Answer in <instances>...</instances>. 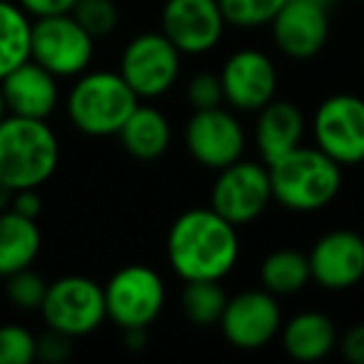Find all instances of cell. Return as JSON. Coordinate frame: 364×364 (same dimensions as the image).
Here are the masks:
<instances>
[{"instance_id": "4dcf8cb0", "label": "cell", "mask_w": 364, "mask_h": 364, "mask_svg": "<svg viewBox=\"0 0 364 364\" xmlns=\"http://www.w3.org/2000/svg\"><path fill=\"white\" fill-rule=\"evenodd\" d=\"M77 0H18V6L33 18H48V16H63L75 8Z\"/></svg>"}, {"instance_id": "8992f818", "label": "cell", "mask_w": 364, "mask_h": 364, "mask_svg": "<svg viewBox=\"0 0 364 364\" xmlns=\"http://www.w3.org/2000/svg\"><path fill=\"white\" fill-rule=\"evenodd\" d=\"M41 314L48 327L73 339L92 334L107 319L102 284L82 274H65L48 282Z\"/></svg>"}, {"instance_id": "3957f363", "label": "cell", "mask_w": 364, "mask_h": 364, "mask_svg": "<svg viewBox=\"0 0 364 364\" xmlns=\"http://www.w3.org/2000/svg\"><path fill=\"white\" fill-rule=\"evenodd\" d=\"M60 162V145L46 120L6 115L0 120V180L13 190L41 188Z\"/></svg>"}, {"instance_id": "1f68e13d", "label": "cell", "mask_w": 364, "mask_h": 364, "mask_svg": "<svg viewBox=\"0 0 364 364\" xmlns=\"http://www.w3.org/2000/svg\"><path fill=\"white\" fill-rule=\"evenodd\" d=\"M8 210L23 215V218L38 220L43 213V200H41V195H38V188L16 190V193H13V200H11V208Z\"/></svg>"}, {"instance_id": "e0dca14e", "label": "cell", "mask_w": 364, "mask_h": 364, "mask_svg": "<svg viewBox=\"0 0 364 364\" xmlns=\"http://www.w3.org/2000/svg\"><path fill=\"white\" fill-rule=\"evenodd\" d=\"M0 90L6 100L8 115L48 120L58 107V77L36 60H26L0 77Z\"/></svg>"}, {"instance_id": "e575fe53", "label": "cell", "mask_w": 364, "mask_h": 364, "mask_svg": "<svg viewBox=\"0 0 364 364\" xmlns=\"http://www.w3.org/2000/svg\"><path fill=\"white\" fill-rule=\"evenodd\" d=\"M13 193H16V190H13L6 180H0V213H6V210L11 208Z\"/></svg>"}, {"instance_id": "ac0fdd59", "label": "cell", "mask_w": 364, "mask_h": 364, "mask_svg": "<svg viewBox=\"0 0 364 364\" xmlns=\"http://www.w3.org/2000/svg\"><path fill=\"white\" fill-rule=\"evenodd\" d=\"M304 115L292 100H269L257 110L255 122V145H257L259 160L272 165L274 160L292 152L304 140Z\"/></svg>"}, {"instance_id": "603a6c76", "label": "cell", "mask_w": 364, "mask_h": 364, "mask_svg": "<svg viewBox=\"0 0 364 364\" xmlns=\"http://www.w3.org/2000/svg\"><path fill=\"white\" fill-rule=\"evenodd\" d=\"M33 23L18 3L0 0V77L31 60Z\"/></svg>"}, {"instance_id": "7402d4cb", "label": "cell", "mask_w": 364, "mask_h": 364, "mask_svg": "<svg viewBox=\"0 0 364 364\" xmlns=\"http://www.w3.org/2000/svg\"><path fill=\"white\" fill-rule=\"evenodd\" d=\"M257 277H259V287L272 292L274 297L297 294L307 287V282H312L307 255L292 247H282L269 252L259 262Z\"/></svg>"}, {"instance_id": "cb8c5ba5", "label": "cell", "mask_w": 364, "mask_h": 364, "mask_svg": "<svg viewBox=\"0 0 364 364\" xmlns=\"http://www.w3.org/2000/svg\"><path fill=\"white\" fill-rule=\"evenodd\" d=\"M225 304H228V292L220 279H193V282H185L180 292V309L195 327L218 324Z\"/></svg>"}, {"instance_id": "ffe728a7", "label": "cell", "mask_w": 364, "mask_h": 364, "mask_svg": "<svg viewBox=\"0 0 364 364\" xmlns=\"http://www.w3.org/2000/svg\"><path fill=\"white\" fill-rule=\"evenodd\" d=\"M117 137H120L127 155L142 162H152L165 155L167 147H170V120L157 107L137 105L132 115L125 120V125L120 127Z\"/></svg>"}, {"instance_id": "5b68a950", "label": "cell", "mask_w": 364, "mask_h": 364, "mask_svg": "<svg viewBox=\"0 0 364 364\" xmlns=\"http://www.w3.org/2000/svg\"><path fill=\"white\" fill-rule=\"evenodd\" d=\"M95 55V38L73 18H36L31 31V60L50 70L55 77H75L87 70Z\"/></svg>"}, {"instance_id": "d6986e66", "label": "cell", "mask_w": 364, "mask_h": 364, "mask_svg": "<svg viewBox=\"0 0 364 364\" xmlns=\"http://www.w3.org/2000/svg\"><path fill=\"white\" fill-rule=\"evenodd\" d=\"M279 339H282L284 352L297 362H319L334 352L339 334L327 314L307 309L282 322Z\"/></svg>"}, {"instance_id": "8d00e7d4", "label": "cell", "mask_w": 364, "mask_h": 364, "mask_svg": "<svg viewBox=\"0 0 364 364\" xmlns=\"http://www.w3.org/2000/svg\"><path fill=\"white\" fill-rule=\"evenodd\" d=\"M8 115V107H6V100H3V90H0V120Z\"/></svg>"}, {"instance_id": "9c48e42d", "label": "cell", "mask_w": 364, "mask_h": 364, "mask_svg": "<svg viewBox=\"0 0 364 364\" xmlns=\"http://www.w3.org/2000/svg\"><path fill=\"white\" fill-rule=\"evenodd\" d=\"M269 203H272V182L264 162L240 157L237 162L218 170L210 193V208L235 228L255 223L269 208Z\"/></svg>"}, {"instance_id": "4fadbf2b", "label": "cell", "mask_w": 364, "mask_h": 364, "mask_svg": "<svg viewBox=\"0 0 364 364\" xmlns=\"http://www.w3.org/2000/svg\"><path fill=\"white\" fill-rule=\"evenodd\" d=\"M218 324L228 344L242 352H255L279 334L282 309H279L277 297L267 289H245L235 297H228Z\"/></svg>"}, {"instance_id": "d4e9b609", "label": "cell", "mask_w": 364, "mask_h": 364, "mask_svg": "<svg viewBox=\"0 0 364 364\" xmlns=\"http://www.w3.org/2000/svg\"><path fill=\"white\" fill-rule=\"evenodd\" d=\"M218 3L230 28L255 31L269 26L287 0H218Z\"/></svg>"}, {"instance_id": "83f0119b", "label": "cell", "mask_w": 364, "mask_h": 364, "mask_svg": "<svg viewBox=\"0 0 364 364\" xmlns=\"http://www.w3.org/2000/svg\"><path fill=\"white\" fill-rule=\"evenodd\" d=\"M36 359V337L21 324L0 327V364H31Z\"/></svg>"}, {"instance_id": "4316f807", "label": "cell", "mask_w": 364, "mask_h": 364, "mask_svg": "<svg viewBox=\"0 0 364 364\" xmlns=\"http://www.w3.org/2000/svg\"><path fill=\"white\" fill-rule=\"evenodd\" d=\"M70 13L92 38L110 36L120 23V11L115 0H77Z\"/></svg>"}, {"instance_id": "2e32d148", "label": "cell", "mask_w": 364, "mask_h": 364, "mask_svg": "<svg viewBox=\"0 0 364 364\" xmlns=\"http://www.w3.org/2000/svg\"><path fill=\"white\" fill-rule=\"evenodd\" d=\"M272 41L282 55L309 60L319 55L329 38V13L312 0H287L269 23Z\"/></svg>"}, {"instance_id": "484cf974", "label": "cell", "mask_w": 364, "mask_h": 364, "mask_svg": "<svg viewBox=\"0 0 364 364\" xmlns=\"http://www.w3.org/2000/svg\"><path fill=\"white\" fill-rule=\"evenodd\" d=\"M48 282L43 274L33 272L31 267L18 269V272L6 277V294L11 299L13 307L23 309V312H41V304L46 299Z\"/></svg>"}, {"instance_id": "9a60e30c", "label": "cell", "mask_w": 364, "mask_h": 364, "mask_svg": "<svg viewBox=\"0 0 364 364\" xmlns=\"http://www.w3.org/2000/svg\"><path fill=\"white\" fill-rule=\"evenodd\" d=\"M312 282L327 292H344L364 279V237L354 230H332L307 255Z\"/></svg>"}, {"instance_id": "5bb4252c", "label": "cell", "mask_w": 364, "mask_h": 364, "mask_svg": "<svg viewBox=\"0 0 364 364\" xmlns=\"http://www.w3.org/2000/svg\"><path fill=\"white\" fill-rule=\"evenodd\" d=\"M218 75L223 82L225 102L232 110L257 112L277 95V68L267 53L255 48L235 50L223 63V70Z\"/></svg>"}, {"instance_id": "ba28073f", "label": "cell", "mask_w": 364, "mask_h": 364, "mask_svg": "<svg viewBox=\"0 0 364 364\" xmlns=\"http://www.w3.org/2000/svg\"><path fill=\"white\" fill-rule=\"evenodd\" d=\"M182 53L160 31L140 33L125 46L120 55V73L135 95L155 100L170 92L180 77Z\"/></svg>"}, {"instance_id": "277c9868", "label": "cell", "mask_w": 364, "mask_h": 364, "mask_svg": "<svg viewBox=\"0 0 364 364\" xmlns=\"http://www.w3.org/2000/svg\"><path fill=\"white\" fill-rule=\"evenodd\" d=\"M137 105H140V97L120 73L92 70L82 73L70 87L68 117L82 135L107 137L120 132Z\"/></svg>"}, {"instance_id": "7c38bea8", "label": "cell", "mask_w": 364, "mask_h": 364, "mask_svg": "<svg viewBox=\"0 0 364 364\" xmlns=\"http://www.w3.org/2000/svg\"><path fill=\"white\" fill-rule=\"evenodd\" d=\"M225 21L218 0H165L160 11V33L182 55H205L225 36Z\"/></svg>"}, {"instance_id": "f1b7e54d", "label": "cell", "mask_w": 364, "mask_h": 364, "mask_svg": "<svg viewBox=\"0 0 364 364\" xmlns=\"http://www.w3.org/2000/svg\"><path fill=\"white\" fill-rule=\"evenodd\" d=\"M188 102L193 110H208L225 102L223 82L218 73H198L188 82Z\"/></svg>"}, {"instance_id": "836d02e7", "label": "cell", "mask_w": 364, "mask_h": 364, "mask_svg": "<svg viewBox=\"0 0 364 364\" xmlns=\"http://www.w3.org/2000/svg\"><path fill=\"white\" fill-rule=\"evenodd\" d=\"M122 342L130 352H142L147 344V327H132L122 329Z\"/></svg>"}, {"instance_id": "8fae6325", "label": "cell", "mask_w": 364, "mask_h": 364, "mask_svg": "<svg viewBox=\"0 0 364 364\" xmlns=\"http://www.w3.org/2000/svg\"><path fill=\"white\" fill-rule=\"evenodd\" d=\"M247 135L232 110L223 105L193 110L185 122V147L193 160L205 170H223L245 155Z\"/></svg>"}, {"instance_id": "7a4b0ae2", "label": "cell", "mask_w": 364, "mask_h": 364, "mask_svg": "<svg viewBox=\"0 0 364 364\" xmlns=\"http://www.w3.org/2000/svg\"><path fill=\"white\" fill-rule=\"evenodd\" d=\"M272 200L292 213H317L332 205L342 190V165L319 147H294L267 165Z\"/></svg>"}, {"instance_id": "52a82bcc", "label": "cell", "mask_w": 364, "mask_h": 364, "mask_svg": "<svg viewBox=\"0 0 364 364\" xmlns=\"http://www.w3.org/2000/svg\"><path fill=\"white\" fill-rule=\"evenodd\" d=\"M102 292L107 319L120 329L150 327L160 317L167 297L162 277L147 264L120 267L102 284Z\"/></svg>"}, {"instance_id": "d6a6232c", "label": "cell", "mask_w": 364, "mask_h": 364, "mask_svg": "<svg viewBox=\"0 0 364 364\" xmlns=\"http://www.w3.org/2000/svg\"><path fill=\"white\" fill-rule=\"evenodd\" d=\"M337 347L342 349L344 359H349L352 364H364V322L349 327L337 342Z\"/></svg>"}, {"instance_id": "d590c367", "label": "cell", "mask_w": 364, "mask_h": 364, "mask_svg": "<svg viewBox=\"0 0 364 364\" xmlns=\"http://www.w3.org/2000/svg\"><path fill=\"white\" fill-rule=\"evenodd\" d=\"M312 3H317V6H322V8H332V6H337V3H342V0H312Z\"/></svg>"}, {"instance_id": "30bf717a", "label": "cell", "mask_w": 364, "mask_h": 364, "mask_svg": "<svg viewBox=\"0 0 364 364\" xmlns=\"http://www.w3.org/2000/svg\"><path fill=\"white\" fill-rule=\"evenodd\" d=\"M314 147L337 165L364 162V97L334 92L324 97L312 115Z\"/></svg>"}, {"instance_id": "6da1fadb", "label": "cell", "mask_w": 364, "mask_h": 364, "mask_svg": "<svg viewBox=\"0 0 364 364\" xmlns=\"http://www.w3.org/2000/svg\"><path fill=\"white\" fill-rule=\"evenodd\" d=\"M165 255L182 282L220 279L223 282L240 259V235L232 223L213 208H193L170 225Z\"/></svg>"}, {"instance_id": "44dd1931", "label": "cell", "mask_w": 364, "mask_h": 364, "mask_svg": "<svg viewBox=\"0 0 364 364\" xmlns=\"http://www.w3.org/2000/svg\"><path fill=\"white\" fill-rule=\"evenodd\" d=\"M43 247L38 220L6 210L0 213V277L26 269L36 262Z\"/></svg>"}, {"instance_id": "74e56055", "label": "cell", "mask_w": 364, "mask_h": 364, "mask_svg": "<svg viewBox=\"0 0 364 364\" xmlns=\"http://www.w3.org/2000/svg\"><path fill=\"white\" fill-rule=\"evenodd\" d=\"M362 63H364V58H362Z\"/></svg>"}, {"instance_id": "f546056e", "label": "cell", "mask_w": 364, "mask_h": 364, "mask_svg": "<svg viewBox=\"0 0 364 364\" xmlns=\"http://www.w3.org/2000/svg\"><path fill=\"white\" fill-rule=\"evenodd\" d=\"M70 354H73V337L58 332V329L48 327V332L36 339V359H43L48 364H60Z\"/></svg>"}]
</instances>
